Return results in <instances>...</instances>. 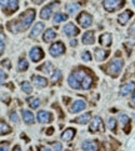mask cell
I'll use <instances>...</instances> for the list:
<instances>
[{"instance_id":"37","label":"cell","mask_w":135,"mask_h":151,"mask_svg":"<svg viewBox=\"0 0 135 151\" xmlns=\"http://www.w3.org/2000/svg\"><path fill=\"white\" fill-rule=\"evenodd\" d=\"M60 78H61V71H60V70H55L54 75L51 76V81L52 82H56L58 80H60Z\"/></svg>"},{"instance_id":"40","label":"cell","mask_w":135,"mask_h":151,"mask_svg":"<svg viewBox=\"0 0 135 151\" xmlns=\"http://www.w3.org/2000/svg\"><path fill=\"white\" fill-rule=\"evenodd\" d=\"M127 34H129L130 36H133V37H135V21L131 24V26L129 28V31H127Z\"/></svg>"},{"instance_id":"45","label":"cell","mask_w":135,"mask_h":151,"mask_svg":"<svg viewBox=\"0 0 135 151\" xmlns=\"http://www.w3.org/2000/svg\"><path fill=\"white\" fill-rule=\"evenodd\" d=\"M39 151H51L49 148H45V146H41V148L39 149Z\"/></svg>"},{"instance_id":"19","label":"cell","mask_w":135,"mask_h":151,"mask_svg":"<svg viewBox=\"0 0 135 151\" xmlns=\"http://www.w3.org/2000/svg\"><path fill=\"white\" fill-rule=\"evenodd\" d=\"M99 43H100V45H103V46H110L111 45V35L109 33H105L103 35H100Z\"/></svg>"},{"instance_id":"29","label":"cell","mask_w":135,"mask_h":151,"mask_svg":"<svg viewBox=\"0 0 135 151\" xmlns=\"http://www.w3.org/2000/svg\"><path fill=\"white\" fill-rule=\"evenodd\" d=\"M28 103L30 105V107L33 109H38L40 106V100L38 97H30V99H28Z\"/></svg>"},{"instance_id":"35","label":"cell","mask_w":135,"mask_h":151,"mask_svg":"<svg viewBox=\"0 0 135 151\" xmlns=\"http://www.w3.org/2000/svg\"><path fill=\"white\" fill-rule=\"evenodd\" d=\"M131 75H135V63H134V64H131V65L129 66V69H127V71H126L125 76H124V79L130 78Z\"/></svg>"},{"instance_id":"1","label":"cell","mask_w":135,"mask_h":151,"mask_svg":"<svg viewBox=\"0 0 135 151\" xmlns=\"http://www.w3.org/2000/svg\"><path fill=\"white\" fill-rule=\"evenodd\" d=\"M68 82L73 89H82V90H88L91 88L93 85V78L86 73L84 69H79L73 71L69 75Z\"/></svg>"},{"instance_id":"44","label":"cell","mask_w":135,"mask_h":151,"mask_svg":"<svg viewBox=\"0 0 135 151\" xmlns=\"http://www.w3.org/2000/svg\"><path fill=\"white\" fill-rule=\"evenodd\" d=\"M1 64H3V66L7 67V69H10V67H11V64H10V61H9V60H7V59L3 60V61H1Z\"/></svg>"},{"instance_id":"34","label":"cell","mask_w":135,"mask_h":151,"mask_svg":"<svg viewBox=\"0 0 135 151\" xmlns=\"http://www.w3.org/2000/svg\"><path fill=\"white\" fill-rule=\"evenodd\" d=\"M108 127H109V130H111V131H116V120L112 119V118L109 119L108 120Z\"/></svg>"},{"instance_id":"22","label":"cell","mask_w":135,"mask_h":151,"mask_svg":"<svg viewBox=\"0 0 135 151\" xmlns=\"http://www.w3.org/2000/svg\"><path fill=\"white\" fill-rule=\"evenodd\" d=\"M21 114H22V119H24V121H25L26 124H34L35 119H34V115L31 114V111H29V110H22Z\"/></svg>"},{"instance_id":"11","label":"cell","mask_w":135,"mask_h":151,"mask_svg":"<svg viewBox=\"0 0 135 151\" xmlns=\"http://www.w3.org/2000/svg\"><path fill=\"white\" fill-rule=\"evenodd\" d=\"M63 30H64V34H65L66 36H75V35H78L79 34V31H80V30H79L73 22H68V24L64 26Z\"/></svg>"},{"instance_id":"8","label":"cell","mask_w":135,"mask_h":151,"mask_svg":"<svg viewBox=\"0 0 135 151\" xmlns=\"http://www.w3.org/2000/svg\"><path fill=\"white\" fill-rule=\"evenodd\" d=\"M90 131L91 133H96V131H104V124L99 116H95L91 122H90Z\"/></svg>"},{"instance_id":"46","label":"cell","mask_w":135,"mask_h":151,"mask_svg":"<svg viewBox=\"0 0 135 151\" xmlns=\"http://www.w3.org/2000/svg\"><path fill=\"white\" fill-rule=\"evenodd\" d=\"M131 105L135 107V91H134V95H133V99H131Z\"/></svg>"},{"instance_id":"30","label":"cell","mask_w":135,"mask_h":151,"mask_svg":"<svg viewBox=\"0 0 135 151\" xmlns=\"http://www.w3.org/2000/svg\"><path fill=\"white\" fill-rule=\"evenodd\" d=\"M28 67H29L28 60H25V59H20V60H19V63H18V69L19 70H20V71H25Z\"/></svg>"},{"instance_id":"31","label":"cell","mask_w":135,"mask_h":151,"mask_svg":"<svg viewBox=\"0 0 135 151\" xmlns=\"http://www.w3.org/2000/svg\"><path fill=\"white\" fill-rule=\"evenodd\" d=\"M21 89H22V91H24V93H26V94H31V91H33V88H31V85H30L28 81H24V82H21Z\"/></svg>"},{"instance_id":"24","label":"cell","mask_w":135,"mask_h":151,"mask_svg":"<svg viewBox=\"0 0 135 151\" xmlns=\"http://www.w3.org/2000/svg\"><path fill=\"white\" fill-rule=\"evenodd\" d=\"M56 37V33L52 29H48L44 33V36H43V39H44V41H51V40H54Z\"/></svg>"},{"instance_id":"18","label":"cell","mask_w":135,"mask_h":151,"mask_svg":"<svg viewBox=\"0 0 135 151\" xmlns=\"http://www.w3.org/2000/svg\"><path fill=\"white\" fill-rule=\"evenodd\" d=\"M43 30H44V24H43V22H38V24L34 25L33 30L30 31V36H31V37H36V36H39Z\"/></svg>"},{"instance_id":"38","label":"cell","mask_w":135,"mask_h":151,"mask_svg":"<svg viewBox=\"0 0 135 151\" xmlns=\"http://www.w3.org/2000/svg\"><path fill=\"white\" fill-rule=\"evenodd\" d=\"M81 59L84 60V61H90V60H91V54H90L89 51H84L81 54Z\"/></svg>"},{"instance_id":"49","label":"cell","mask_w":135,"mask_h":151,"mask_svg":"<svg viewBox=\"0 0 135 151\" xmlns=\"http://www.w3.org/2000/svg\"><path fill=\"white\" fill-rule=\"evenodd\" d=\"M13 151H21V149H20V146H15V148L13 149Z\"/></svg>"},{"instance_id":"50","label":"cell","mask_w":135,"mask_h":151,"mask_svg":"<svg viewBox=\"0 0 135 151\" xmlns=\"http://www.w3.org/2000/svg\"><path fill=\"white\" fill-rule=\"evenodd\" d=\"M33 1L35 3V4H41V3L44 1V0H33Z\"/></svg>"},{"instance_id":"21","label":"cell","mask_w":135,"mask_h":151,"mask_svg":"<svg viewBox=\"0 0 135 151\" xmlns=\"http://www.w3.org/2000/svg\"><path fill=\"white\" fill-rule=\"evenodd\" d=\"M75 136V129H66L64 133L61 134V139L64 141H70V140H73V137Z\"/></svg>"},{"instance_id":"27","label":"cell","mask_w":135,"mask_h":151,"mask_svg":"<svg viewBox=\"0 0 135 151\" xmlns=\"http://www.w3.org/2000/svg\"><path fill=\"white\" fill-rule=\"evenodd\" d=\"M68 19V15L66 14H63V13H56L54 15V22L55 24H59L61 21H65Z\"/></svg>"},{"instance_id":"13","label":"cell","mask_w":135,"mask_h":151,"mask_svg":"<svg viewBox=\"0 0 135 151\" xmlns=\"http://www.w3.org/2000/svg\"><path fill=\"white\" fill-rule=\"evenodd\" d=\"M81 148L84 151H99V145H97L96 141H84L81 144Z\"/></svg>"},{"instance_id":"3","label":"cell","mask_w":135,"mask_h":151,"mask_svg":"<svg viewBox=\"0 0 135 151\" xmlns=\"http://www.w3.org/2000/svg\"><path fill=\"white\" fill-rule=\"evenodd\" d=\"M123 66H124V60L123 59H114V60H111V61L106 65V67H105V71H106L110 76L116 78L120 73H121Z\"/></svg>"},{"instance_id":"6","label":"cell","mask_w":135,"mask_h":151,"mask_svg":"<svg viewBox=\"0 0 135 151\" xmlns=\"http://www.w3.org/2000/svg\"><path fill=\"white\" fill-rule=\"evenodd\" d=\"M49 52L52 55V56H60L63 55L64 52H65V46H64V44L61 41H58V43H54L49 49Z\"/></svg>"},{"instance_id":"36","label":"cell","mask_w":135,"mask_h":151,"mask_svg":"<svg viewBox=\"0 0 135 151\" xmlns=\"http://www.w3.org/2000/svg\"><path fill=\"white\" fill-rule=\"evenodd\" d=\"M4 50H5V37L3 33H0V55H3Z\"/></svg>"},{"instance_id":"10","label":"cell","mask_w":135,"mask_h":151,"mask_svg":"<svg viewBox=\"0 0 135 151\" xmlns=\"http://www.w3.org/2000/svg\"><path fill=\"white\" fill-rule=\"evenodd\" d=\"M29 55H30V59H31L33 61H35V63L40 61V60L44 58V52H43V50H41V48H38V46L33 48L31 50H30Z\"/></svg>"},{"instance_id":"20","label":"cell","mask_w":135,"mask_h":151,"mask_svg":"<svg viewBox=\"0 0 135 151\" xmlns=\"http://www.w3.org/2000/svg\"><path fill=\"white\" fill-rule=\"evenodd\" d=\"M109 50H103V49H95V58L97 61H103L109 56Z\"/></svg>"},{"instance_id":"17","label":"cell","mask_w":135,"mask_h":151,"mask_svg":"<svg viewBox=\"0 0 135 151\" xmlns=\"http://www.w3.org/2000/svg\"><path fill=\"white\" fill-rule=\"evenodd\" d=\"M33 81H34V84H35L36 88H45V86L48 85V80L43 76H36V75H34Z\"/></svg>"},{"instance_id":"33","label":"cell","mask_w":135,"mask_h":151,"mask_svg":"<svg viewBox=\"0 0 135 151\" xmlns=\"http://www.w3.org/2000/svg\"><path fill=\"white\" fill-rule=\"evenodd\" d=\"M39 70L40 71H43V73H51V64L50 63H45L44 65H41L39 67Z\"/></svg>"},{"instance_id":"5","label":"cell","mask_w":135,"mask_h":151,"mask_svg":"<svg viewBox=\"0 0 135 151\" xmlns=\"http://www.w3.org/2000/svg\"><path fill=\"white\" fill-rule=\"evenodd\" d=\"M124 4H125V0H104L103 5L106 11H115L120 9Z\"/></svg>"},{"instance_id":"9","label":"cell","mask_w":135,"mask_h":151,"mask_svg":"<svg viewBox=\"0 0 135 151\" xmlns=\"http://www.w3.org/2000/svg\"><path fill=\"white\" fill-rule=\"evenodd\" d=\"M58 5H59V1H54V3L49 4V5H46V6H44L40 11V18L41 19H49L51 13H52V9H54L55 6H58Z\"/></svg>"},{"instance_id":"47","label":"cell","mask_w":135,"mask_h":151,"mask_svg":"<svg viewBox=\"0 0 135 151\" xmlns=\"http://www.w3.org/2000/svg\"><path fill=\"white\" fill-rule=\"evenodd\" d=\"M49 131H46V134L48 135H52V133H54V129H52V127H50V129H48Z\"/></svg>"},{"instance_id":"39","label":"cell","mask_w":135,"mask_h":151,"mask_svg":"<svg viewBox=\"0 0 135 151\" xmlns=\"http://www.w3.org/2000/svg\"><path fill=\"white\" fill-rule=\"evenodd\" d=\"M7 150H9V142L6 141L0 142V151H7Z\"/></svg>"},{"instance_id":"12","label":"cell","mask_w":135,"mask_h":151,"mask_svg":"<svg viewBox=\"0 0 135 151\" xmlns=\"http://www.w3.org/2000/svg\"><path fill=\"white\" fill-rule=\"evenodd\" d=\"M85 107H86V103H85L84 100L79 99V100H75V101H74V104L71 105L70 111L73 112V114H76V112L81 111V110H84Z\"/></svg>"},{"instance_id":"52","label":"cell","mask_w":135,"mask_h":151,"mask_svg":"<svg viewBox=\"0 0 135 151\" xmlns=\"http://www.w3.org/2000/svg\"><path fill=\"white\" fill-rule=\"evenodd\" d=\"M66 151H70V150H66Z\"/></svg>"},{"instance_id":"25","label":"cell","mask_w":135,"mask_h":151,"mask_svg":"<svg viewBox=\"0 0 135 151\" xmlns=\"http://www.w3.org/2000/svg\"><path fill=\"white\" fill-rule=\"evenodd\" d=\"M90 118H91L90 112H86V114L79 116V118H76L75 120H73V121H74V122H78V124H88V121L90 120Z\"/></svg>"},{"instance_id":"14","label":"cell","mask_w":135,"mask_h":151,"mask_svg":"<svg viewBox=\"0 0 135 151\" xmlns=\"http://www.w3.org/2000/svg\"><path fill=\"white\" fill-rule=\"evenodd\" d=\"M134 88H135V82H134V81L126 82V84H124L121 88H120V95H121V96L129 95V94L134 90Z\"/></svg>"},{"instance_id":"7","label":"cell","mask_w":135,"mask_h":151,"mask_svg":"<svg viewBox=\"0 0 135 151\" xmlns=\"http://www.w3.org/2000/svg\"><path fill=\"white\" fill-rule=\"evenodd\" d=\"M78 22L82 28H89V26L93 24V18H91V15L88 14L86 11H82L78 16Z\"/></svg>"},{"instance_id":"2","label":"cell","mask_w":135,"mask_h":151,"mask_svg":"<svg viewBox=\"0 0 135 151\" xmlns=\"http://www.w3.org/2000/svg\"><path fill=\"white\" fill-rule=\"evenodd\" d=\"M34 18H35V10L29 9V10H26L25 13H22L16 20L10 21L9 24H7V28H9L13 33L24 31V30H26L30 25H31Z\"/></svg>"},{"instance_id":"43","label":"cell","mask_w":135,"mask_h":151,"mask_svg":"<svg viewBox=\"0 0 135 151\" xmlns=\"http://www.w3.org/2000/svg\"><path fill=\"white\" fill-rule=\"evenodd\" d=\"M6 76H7V75H6L5 73H4L3 70H0V84H3L4 80L6 79Z\"/></svg>"},{"instance_id":"23","label":"cell","mask_w":135,"mask_h":151,"mask_svg":"<svg viewBox=\"0 0 135 151\" xmlns=\"http://www.w3.org/2000/svg\"><path fill=\"white\" fill-rule=\"evenodd\" d=\"M82 43L85 45L94 44V33L93 31H86L84 35H82Z\"/></svg>"},{"instance_id":"16","label":"cell","mask_w":135,"mask_h":151,"mask_svg":"<svg viewBox=\"0 0 135 151\" xmlns=\"http://www.w3.org/2000/svg\"><path fill=\"white\" fill-rule=\"evenodd\" d=\"M38 121H39V122H41V124L51 121V115L49 114L48 111H44V110H41V111H39V112H38Z\"/></svg>"},{"instance_id":"41","label":"cell","mask_w":135,"mask_h":151,"mask_svg":"<svg viewBox=\"0 0 135 151\" xmlns=\"http://www.w3.org/2000/svg\"><path fill=\"white\" fill-rule=\"evenodd\" d=\"M10 119L13 122H18V114L15 111H11L10 112Z\"/></svg>"},{"instance_id":"48","label":"cell","mask_w":135,"mask_h":151,"mask_svg":"<svg viewBox=\"0 0 135 151\" xmlns=\"http://www.w3.org/2000/svg\"><path fill=\"white\" fill-rule=\"evenodd\" d=\"M76 44H78V41H76V40H75V39L70 41V45H71V46H75V45H76Z\"/></svg>"},{"instance_id":"15","label":"cell","mask_w":135,"mask_h":151,"mask_svg":"<svg viewBox=\"0 0 135 151\" xmlns=\"http://www.w3.org/2000/svg\"><path fill=\"white\" fill-rule=\"evenodd\" d=\"M133 16V11L131 10H125L124 13H121L118 16V21H119V24H121V25H125L127 21H129V19Z\"/></svg>"},{"instance_id":"26","label":"cell","mask_w":135,"mask_h":151,"mask_svg":"<svg viewBox=\"0 0 135 151\" xmlns=\"http://www.w3.org/2000/svg\"><path fill=\"white\" fill-rule=\"evenodd\" d=\"M10 131H11L10 126L7 125L6 122H4V121H1V120H0V136H1V135H6V134H9Z\"/></svg>"},{"instance_id":"51","label":"cell","mask_w":135,"mask_h":151,"mask_svg":"<svg viewBox=\"0 0 135 151\" xmlns=\"http://www.w3.org/2000/svg\"><path fill=\"white\" fill-rule=\"evenodd\" d=\"M133 4H134V6H135V0H133Z\"/></svg>"},{"instance_id":"42","label":"cell","mask_w":135,"mask_h":151,"mask_svg":"<svg viewBox=\"0 0 135 151\" xmlns=\"http://www.w3.org/2000/svg\"><path fill=\"white\" fill-rule=\"evenodd\" d=\"M51 145H52V148H54L55 151H61L63 146H61V144H60V142H52Z\"/></svg>"},{"instance_id":"32","label":"cell","mask_w":135,"mask_h":151,"mask_svg":"<svg viewBox=\"0 0 135 151\" xmlns=\"http://www.w3.org/2000/svg\"><path fill=\"white\" fill-rule=\"evenodd\" d=\"M119 119H120V122H121V124H123V125L125 126V127H126V125H129V122H130V119H129V116H127L126 114H120Z\"/></svg>"},{"instance_id":"28","label":"cell","mask_w":135,"mask_h":151,"mask_svg":"<svg viewBox=\"0 0 135 151\" xmlns=\"http://www.w3.org/2000/svg\"><path fill=\"white\" fill-rule=\"evenodd\" d=\"M79 7H80V6H79V4L73 3V4H68L66 10H68V13H69V14H75L79 10Z\"/></svg>"},{"instance_id":"4","label":"cell","mask_w":135,"mask_h":151,"mask_svg":"<svg viewBox=\"0 0 135 151\" xmlns=\"http://www.w3.org/2000/svg\"><path fill=\"white\" fill-rule=\"evenodd\" d=\"M0 6H1L4 14L11 15L18 10L19 1L18 0H0Z\"/></svg>"}]
</instances>
